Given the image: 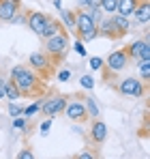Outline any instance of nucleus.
I'll use <instances>...</instances> for the list:
<instances>
[{
    "label": "nucleus",
    "instance_id": "f257e3e1",
    "mask_svg": "<svg viewBox=\"0 0 150 159\" xmlns=\"http://www.w3.org/2000/svg\"><path fill=\"white\" fill-rule=\"evenodd\" d=\"M11 82L20 88L22 95H34L37 88H39V73L34 69L17 65V67L11 69Z\"/></svg>",
    "mask_w": 150,
    "mask_h": 159
},
{
    "label": "nucleus",
    "instance_id": "f03ea898",
    "mask_svg": "<svg viewBox=\"0 0 150 159\" xmlns=\"http://www.w3.org/2000/svg\"><path fill=\"white\" fill-rule=\"evenodd\" d=\"M43 41H45V54L50 58H54L56 62H60L69 50V34H64V30H60L47 39H43Z\"/></svg>",
    "mask_w": 150,
    "mask_h": 159
},
{
    "label": "nucleus",
    "instance_id": "7ed1b4c3",
    "mask_svg": "<svg viewBox=\"0 0 150 159\" xmlns=\"http://www.w3.org/2000/svg\"><path fill=\"white\" fill-rule=\"evenodd\" d=\"M118 93L122 97H131V99H139L146 95V82L137 78H126L118 84Z\"/></svg>",
    "mask_w": 150,
    "mask_h": 159
},
{
    "label": "nucleus",
    "instance_id": "20e7f679",
    "mask_svg": "<svg viewBox=\"0 0 150 159\" xmlns=\"http://www.w3.org/2000/svg\"><path fill=\"white\" fill-rule=\"evenodd\" d=\"M129 54L126 50H116V52H112L107 56V60H103L105 62V67H107V71L109 73H120V71H125L126 65H129Z\"/></svg>",
    "mask_w": 150,
    "mask_h": 159
},
{
    "label": "nucleus",
    "instance_id": "39448f33",
    "mask_svg": "<svg viewBox=\"0 0 150 159\" xmlns=\"http://www.w3.org/2000/svg\"><path fill=\"white\" fill-rule=\"evenodd\" d=\"M67 106V97H62V95H54V97H47V99H43L41 101V110H43V114L45 116H58V114H62V110Z\"/></svg>",
    "mask_w": 150,
    "mask_h": 159
},
{
    "label": "nucleus",
    "instance_id": "423d86ee",
    "mask_svg": "<svg viewBox=\"0 0 150 159\" xmlns=\"http://www.w3.org/2000/svg\"><path fill=\"white\" fill-rule=\"evenodd\" d=\"M62 112H64V114H67V118H69V120H73V123H82V120H86V118H88L86 106H84V101H79V99H71V101H67V106H64Z\"/></svg>",
    "mask_w": 150,
    "mask_h": 159
},
{
    "label": "nucleus",
    "instance_id": "0eeeda50",
    "mask_svg": "<svg viewBox=\"0 0 150 159\" xmlns=\"http://www.w3.org/2000/svg\"><path fill=\"white\" fill-rule=\"evenodd\" d=\"M129 58L133 60H139V58H150V43L148 39H135L129 48H126Z\"/></svg>",
    "mask_w": 150,
    "mask_h": 159
},
{
    "label": "nucleus",
    "instance_id": "6e6552de",
    "mask_svg": "<svg viewBox=\"0 0 150 159\" xmlns=\"http://www.w3.org/2000/svg\"><path fill=\"white\" fill-rule=\"evenodd\" d=\"M17 11H22V0H0V22L11 24Z\"/></svg>",
    "mask_w": 150,
    "mask_h": 159
},
{
    "label": "nucleus",
    "instance_id": "1a4fd4ad",
    "mask_svg": "<svg viewBox=\"0 0 150 159\" xmlns=\"http://www.w3.org/2000/svg\"><path fill=\"white\" fill-rule=\"evenodd\" d=\"M28 62L32 65L30 69H34L37 73H45V71L51 69V58L45 52H32L30 58H28Z\"/></svg>",
    "mask_w": 150,
    "mask_h": 159
},
{
    "label": "nucleus",
    "instance_id": "9d476101",
    "mask_svg": "<svg viewBox=\"0 0 150 159\" xmlns=\"http://www.w3.org/2000/svg\"><path fill=\"white\" fill-rule=\"evenodd\" d=\"M131 17H133V22H131L133 26H137V24L148 26V24H150V2H148V0H139Z\"/></svg>",
    "mask_w": 150,
    "mask_h": 159
},
{
    "label": "nucleus",
    "instance_id": "9b49d317",
    "mask_svg": "<svg viewBox=\"0 0 150 159\" xmlns=\"http://www.w3.org/2000/svg\"><path fill=\"white\" fill-rule=\"evenodd\" d=\"M92 28H97V24H95L92 17L88 15V9H79V11L75 13V32H77V34H84V32H88V30H92Z\"/></svg>",
    "mask_w": 150,
    "mask_h": 159
},
{
    "label": "nucleus",
    "instance_id": "f8f14e48",
    "mask_svg": "<svg viewBox=\"0 0 150 159\" xmlns=\"http://www.w3.org/2000/svg\"><path fill=\"white\" fill-rule=\"evenodd\" d=\"M109 20H112L114 30H116V39H118V37L129 34V32H131V28H133L131 17H125V15H120V13H112V15H109Z\"/></svg>",
    "mask_w": 150,
    "mask_h": 159
},
{
    "label": "nucleus",
    "instance_id": "ddd939ff",
    "mask_svg": "<svg viewBox=\"0 0 150 159\" xmlns=\"http://www.w3.org/2000/svg\"><path fill=\"white\" fill-rule=\"evenodd\" d=\"M105 138H107V125L99 120V118H92V125H90V140L95 142V144H101V142H105Z\"/></svg>",
    "mask_w": 150,
    "mask_h": 159
},
{
    "label": "nucleus",
    "instance_id": "4468645a",
    "mask_svg": "<svg viewBox=\"0 0 150 159\" xmlns=\"http://www.w3.org/2000/svg\"><path fill=\"white\" fill-rule=\"evenodd\" d=\"M45 22H47V15L45 13H41V11H32V13H28V28L30 30H34L37 34H41V30L45 26Z\"/></svg>",
    "mask_w": 150,
    "mask_h": 159
},
{
    "label": "nucleus",
    "instance_id": "2eb2a0df",
    "mask_svg": "<svg viewBox=\"0 0 150 159\" xmlns=\"http://www.w3.org/2000/svg\"><path fill=\"white\" fill-rule=\"evenodd\" d=\"M97 30H99V37H107V39H116V30H114V24L109 20V15L101 17V22L97 24Z\"/></svg>",
    "mask_w": 150,
    "mask_h": 159
},
{
    "label": "nucleus",
    "instance_id": "dca6fc26",
    "mask_svg": "<svg viewBox=\"0 0 150 159\" xmlns=\"http://www.w3.org/2000/svg\"><path fill=\"white\" fill-rule=\"evenodd\" d=\"M60 30H64V26L58 22V20H54V17H47V22H45V26H43V30H41V39H47V37H51V34H56V32H60Z\"/></svg>",
    "mask_w": 150,
    "mask_h": 159
},
{
    "label": "nucleus",
    "instance_id": "f3484780",
    "mask_svg": "<svg viewBox=\"0 0 150 159\" xmlns=\"http://www.w3.org/2000/svg\"><path fill=\"white\" fill-rule=\"evenodd\" d=\"M137 2H139V0H118L116 13H120V15H125V17H131L133 11H135V7H137Z\"/></svg>",
    "mask_w": 150,
    "mask_h": 159
},
{
    "label": "nucleus",
    "instance_id": "a211bd4d",
    "mask_svg": "<svg viewBox=\"0 0 150 159\" xmlns=\"http://www.w3.org/2000/svg\"><path fill=\"white\" fill-rule=\"evenodd\" d=\"M60 17H62V26H67L69 32H75V11H69V9H60Z\"/></svg>",
    "mask_w": 150,
    "mask_h": 159
},
{
    "label": "nucleus",
    "instance_id": "6ab92c4d",
    "mask_svg": "<svg viewBox=\"0 0 150 159\" xmlns=\"http://www.w3.org/2000/svg\"><path fill=\"white\" fill-rule=\"evenodd\" d=\"M137 73H139V78L142 82H150V58H139L137 60Z\"/></svg>",
    "mask_w": 150,
    "mask_h": 159
},
{
    "label": "nucleus",
    "instance_id": "aec40b11",
    "mask_svg": "<svg viewBox=\"0 0 150 159\" xmlns=\"http://www.w3.org/2000/svg\"><path fill=\"white\" fill-rule=\"evenodd\" d=\"M20 97H22L20 88H17L11 80H7V86H4V99H7V101H17Z\"/></svg>",
    "mask_w": 150,
    "mask_h": 159
},
{
    "label": "nucleus",
    "instance_id": "412c9836",
    "mask_svg": "<svg viewBox=\"0 0 150 159\" xmlns=\"http://www.w3.org/2000/svg\"><path fill=\"white\" fill-rule=\"evenodd\" d=\"M84 106H86V112H88V118H97L99 116V106H97V99L95 97H86L84 99Z\"/></svg>",
    "mask_w": 150,
    "mask_h": 159
},
{
    "label": "nucleus",
    "instance_id": "4be33fe9",
    "mask_svg": "<svg viewBox=\"0 0 150 159\" xmlns=\"http://www.w3.org/2000/svg\"><path fill=\"white\" fill-rule=\"evenodd\" d=\"M116 7H118V0H101V11H103L105 15L116 13Z\"/></svg>",
    "mask_w": 150,
    "mask_h": 159
},
{
    "label": "nucleus",
    "instance_id": "5701e85b",
    "mask_svg": "<svg viewBox=\"0 0 150 159\" xmlns=\"http://www.w3.org/2000/svg\"><path fill=\"white\" fill-rule=\"evenodd\" d=\"M7 112H9V116H22V112H24V106H20L17 101H9V106H7Z\"/></svg>",
    "mask_w": 150,
    "mask_h": 159
},
{
    "label": "nucleus",
    "instance_id": "b1692460",
    "mask_svg": "<svg viewBox=\"0 0 150 159\" xmlns=\"http://www.w3.org/2000/svg\"><path fill=\"white\" fill-rule=\"evenodd\" d=\"M41 101H43V99H39V101H34V103L26 106V107H24V112H22V116H26V118H28V116H34V114L41 110Z\"/></svg>",
    "mask_w": 150,
    "mask_h": 159
},
{
    "label": "nucleus",
    "instance_id": "393cba45",
    "mask_svg": "<svg viewBox=\"0 0 150 159\" xmlns=\"http://www.w3.org/2000/svg\"><path fill=\"white\" fill-rule=\"evenodd\" d=\"M79 86L86 88V90H92V88H95V78H92V75H82V78H79Z\"/></svg>",
    "mask_w": 150,
    "mask_h": 159
},
{
    "label": "nucleus",
    "instance_id": "a878e982",
    "mask_svg": "<svg viewBox=\"0 0 150 159\" xmlns=\"http://www.w3.org/2000/svg\"><path fill=\"white\" fill-rule=\"evenodd\" d=\"M88 65H90V69H92V71H101V69L105 67L103 58H99V56H92V58L88 60Z\"/></svg>",
    "mask_w": 150,
    "mask_h": 159
},
{
    "label": "nucleus",
    "instance_id": "bb28decb",
    "mask_svg": "<svg viewBox=\"0 0 150 159\" xmlns=\"http://www.w3.org/2000/svg\"><path fill=\"white\" fill-rule=\"evenodd\" d=\"M97 37H99V30H97V28H92V30H88V32L79 34V39H82L84 43H90V41H95Z\"/></svg>",
    "mask_w": 150,
    "mask_h": 159
},
{
    "label": "nucleus",
    "instance_id": "cd10ccee",
    "mask_svg": "<svg viewBox=\"0 0 150 159\" xmlns=\"http://www.w3.org/2000/svg\"><path fill=\"white\" fill-rule=\"evenodd\" d=\"M88 15L92 17V22H95V24H99V22H101V17H103L105 13L101 11V7H92V9H88Z\"/></svg>",
    "mask_w": 150,
    "mask_h": 159
},
{
    "label": "nucleus",
    "instance_id": "c85d7f7f",
    "mask_svg": "<svg viewBox=\"0 0 150 159\" xmlns=\"http://www.w3.org/2000/svg\"><path fill=\"white\" fill-rule=\"evenodd\" d=\"M26 22H28V13L26 11H17L15 17L11 20V24H26Z\"/></svg>",
    "mask_w": 150,
    "mask_h": 159
},
{
    "label": "nucleus",
    "instance_id": "c756f323",
    "mask_svg": "<svg viewBox=\"0 0 150 159\" xmlns=\"http://www.w3.org/2000/svg\"><path fill=\"white\" fill-rule=\"evenodd\" d=\"M13 129L24 131L26 129V116H15V118H13Z\"/></svg>",
    "mask_w": 150,
    "mask_h": 159
},
{
    "label": "nucleus",
    "instance_id": "7c9ffc66",
    "mask_svg": "<svg viewBox=\"0 0 150 159\" xmlns=\"http://www.w3.org/2000/svg\"><path fill=\"white\" fill-rule=\"evenodd\" d=\"M73 48H75V52L79 54V56H88V52H86V48H84V41H82V39H77V41H75Z\"/></svg>",
    "mask_w": 150,
    "mask_h": 159
},
{
    "label": "nucleus",
    "instance_id": "2f4dec72",
    "mask_svg": "<svg viewBox=\"0 0 150 159\" xmlns=\"http://www.w3.org/2000/svg\"><path fill=\"white\" fill-rule=\"evenodd\" d=\"M51 125H54V118L50 116V118H45V120L41 123V127H39V131H41V133H47V131L51 129Z\"/></svg>",
    "mask_w": 150,
    "mask_h": 159
},
{
    "label": "nucleus",
    "instance_id": "473e14b6",
    "mask_svg": "<svg viewBox=\"0 0 150 159\" xmlns=\"http://www.w3.org/2000/svg\"><path fill=\"white\" fill-rule=\"evenodd\" d=\"M71 80V69H60L58 71V82H69Z\"/></svg>",
    "mask_w": 150,
    "mask_h": 159
},
{
    "label": "nucleus",
    "instance_id": "72a5a7b5",
    "mask_svg": "<svg viewBox=\"0 0 150 159\" xmlns=\"http://www.w3.org/2000/svg\"><path fill=\"white\" fill-rule=\"evenodd\" d=\"M17 157H20V159H34V153H32L30 148H24V151L17 153Z\"/></svg>",
    "mask_w": 150,
    "mask_h": 159
},
{
    "label": "nucleus",
    "instance_id": "f704fd0d",
    "mask_svg": "<svg viewBox=\"0 0 150 159\" xmlns=\"http://www.w3.org/2000/svg\"><path fill=\"white\" fill-rule=\"evenodd\" d=\"M4 86H7V80L0 78V99H4Z\"/></svg>",
    "mask_w": 150,
    "mask_h": 159
},
{
    "label": "nucleus",
    "instance_id": "c9c22d12",
    "mask_svg": "<svg viewBox=\"0 0 150 159\" xmlns=\"http://www.w3.org/2000/svg\"><path fill=\"white\" fill-rule=\"evenodd\" d=\"M95 157V155H92V153H88V151H84V153H79V155H77V159H92Z\"/></svg>",
    "mask_w": 150,
    "mask_h": 159
},
{
    "label": "nucleus",
    "instance_id": "e433bc0d",
    "mask_svg": "<svg viewBox=\"0 0 150 159\" xmlns=\"http://www.w3.org/2000/svg\"><path fill=\"white\" fill-rule=\"evenodd\" d=\"M88 2V9H92V7H101V0H86Z\"/></svg>",
    "mask_w": 150,
    "mask_h": 159
},
{
    "label": "nucleus",
    "instance_id": "4c0bfd02",
    "mask_svg": "<svg viewBox=\"0 0 150 159\" xmlns=\"http://www.w3.org/2000/svg\"><path fill=\"white\" fill-rule=\"evenodd\" d=\"M77 4H79V9H88V2L86 0H77Z\"/></svg>",
    "mask_w": 150,
    "mask_h": 159
},
{
    "label": "nucleus",
    "instance_id": "58836bf2",
    "mask_svg": "<svg viewBox=\"0 0 150 159\" xmlns=\"http://www.w3.org/2000/svg\"><path fill=\"white\" fill-rule=\"evenodd\" d=\"M54 7L56 9H62V0H54Z\"/></svg>",
    "mask_w": 150,
    "mask_h": 159
}]
</instances>
